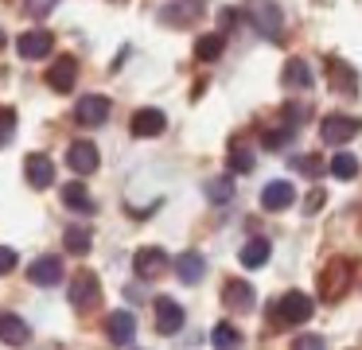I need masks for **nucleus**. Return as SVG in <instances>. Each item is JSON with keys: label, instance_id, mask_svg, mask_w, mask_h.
Returning a JSON list of instances; mask_svg holds the SVG:
<instances>
[{"label": "nucleus", "instance_id": "nucleus-8", "mask_svg": "<svg viewBox=\"0 0 362 350\" xmlns=\"http://www.w3.org/2000/svg\"><path fill=\"white\" fill-rule=\"evenodd\" d=\"M156 303V327H160V334H180L183 331V323H187V315H183V308L172 300V296H160V300H152Z\"/></svg>", "mask_w": 362, "mask_h": 350}, {"label": "nucleus", "instance_id": "nucleus-28", "mask_svg": "<svg viewBox=\"0 0 362 350\" xmlns=\"http://www.w3.org/2000/svg\"><path fill=\"white\" fill-rule=\"evenodd\" d=\"M211 346H230V350H234V346H242V334H238L230 323H218V327H214V334H211Z\"/></svg>", "mask_w": 362, "mask_h": 350}, {"label": "nucleus", "instance_id": "nucleus-38", "mask_svg": "<svg viewBox=\"0 0 362 350\" xmlns=\"http://www.w3.org/2000/svg\"><path fill=\"white\" fill-rule=\"evenodd\" d=\"M0 47H4V31H0Z\"/></svg>", "mask_w": 362, "mask_h": 350}, {"label": "nucleus", "instance_id": "nucleus-26", "mask_svg": "<svg viewBox=\"0 0 362 350\" xmlns=\"http://www.w3.org/2000/svg\"><path fill=\"white\" fill-rule=\"evenodd\" d=\"M63 245L71 249V253L86 257V253H90V245H94V233H90L86 226H71V230H66V238H63Z\"/></svg>", "mask_w": 362, "mask_h": 350}, {"label": "nucleus", "instance_id": "nucleus-36", "mask_svg": "<svg viewBox=\"0 0 362 350\" xmlns=\"http://www.w3.org/2000/svg\"><path fill=\"white\" fill-rule=\"evenodd\" d=\"M323 202H327V194H323L320 187H315V191H312V194H308V199H304L308 214H320V206H323Z\"/></svg>", "mask_w": 362, "mask_h": 350}, {"label": "nucleus", "instance_id": "nucleus-3", "mask_svg": "<svg viewBox=\"0 0 362 350\" xmlns=\"http://www.w3.org/2000/svg\"><path fill=\"white\" fill-rule=\"evenodd\" d=\"M315 315V300L308 292H288V296H281V300L273 303V319L276 323H308V319Z\"/></svg>", "mask_w": 362, "mask_h": 350}, {"label": "nucleus", "instance_id": "nucleus-16", "mask_svg": "<svg viewBox=\"0 0 362 350\" xmlns=\"http://www.w3.org/2000/svg\"><path fill=\"white\" fill-rule=\"evenodd\" d=\"M175 276H180L183 284H199V280L206 276V257L195 253V249L180 253V257H175Z\"/></svg>", "mask_w": 362, "mask_h": 350}, {"label": "nucleus", "instance_id": "nucleus-23", "mask_svg": "<svg viewBox=\"0 0 362 350\" xmlns=\"http://www.w3.org/2000/svg\"><path fill=\"white\" fill-rule=\"evenodd\" d=\"M269 253H273V249H269V241L265 238H253V241H245V245H242L238 261H242L245 269H261V264L269 261Z\"/></svg>", "mask_w": 362, "mask_h": 350}, {"label": "nucleus", "instance_id": "nucleus-14", "mask_svg": "<svg viewBox=\"0 0 362 350\" xmlns=\"http://www.w3.org/2000/svg\"><path fill=\"white\" fill-rule=\"evenodd\" d=\"M164 124H168V117L160 113V109H136L133 121H129V132H133V136H160Z\"/></svg>", "mask_w": 362, "mask_h": 350}, {"label": "nucleus", "instance_id": "nucleus-11", "mask_svg": "<svg viewBox=\"0 0 362 350\" xmlns=\"http://www.w3.org/2000/svg\"><path fill=\"white\" fill-rule=\"evenodd\" d=\"M24 179L35 187V191H43V187L55 183V163H51V156H40V152L28 156L24 160Z\"/></svg>", "mask_w": 362, "mask_h": 350}, {"label": "nucleus", "instance_id": "nucleus-12", "mask_svg": "<svg viewBox=\"0 0 362 350\" xmlns=\"http://www.w3.org/2000/svg\"><path fill=\"white\" fill-rule=\"evenodd\" d=\"M222 303L234 311H250L253 303H257V292H253V284H245V280H226L222 284Z\"/></svg>", "mask_w": 362, "mask_h": 350}, {"label": "nucleus", "instance_id": "nucleus-6", "mask_svg": "<svg viewBox=\"0 0 362 350\" xmlns=\"http://www.w3.org/2000/svg\"><path fill=\"white\" fill-rule=\"evenodd\" d=\"M168 253L164 249H156V245H144V249H136V257H133V272L141 280H156V276H164V269H168Z\"/></svg>", "mask_w": 362, "mask_h": 350}, {"label": "nucleus", "instance_id": "nucleus-37", "mask_svg": "<svg viewBox=\"0 0 362 350\" xmlns=\"http://www.w3.org/2000/svg\"><path fill=\"white\" fill-rule=\"evenodd\" d=\"M234 20H238V8H222V12H218V23H222V28H234Z\"/></svg>", "mask_w": 362, "mask_h": 350}, {"label": "nucleus", "instance_id": "nucleus-18", "mask_svg": "<svg viewBox=\"0 0 362 350\" xmlns=\"http://www.w3.org/2000/svg\"><path fill=\"white\" fill-rule=\"evenodd\" d=\"M74 78H78V62L71 59V54H63V59H55V66L47 70V86L55 93H66L74 86Z\"/></svg>", "mask_w": 362, "mask_h": 350}, {"label": "nucleus", "instance_id": "nucleus-17", "mask_svg": "<svg viewBox=\"0 0 362 350\" xmlns=\"http://www.w3.org/2000/svg\"><path fill=\"white\" fill-rule=\"evenodd\" d=\"M28 280L40 284V288H55L59 280H63V261H59V257H40V261L28 269Z\"/></svg>", "mask_w": 362, "mask_h": 350}, {"label": "nucleus", "instance_id": "nucleus-19", "mask_svg": "<svg viewBox=\"0 0 362 350\" xmlns=\"http://www.w3.org/2000/svg\"><path fill=\"white\" fill-rule=\"evenodd\" d=\"M253 23H257V31H261L265 39H273V43L281 39V8H276V4L261 0V4L253 8Z\"/></svg>", "mask_w": 362, "mask_h": 350}, {"label": "nucleus", "instance_id": "nucleus-15", "mask_svg": "<svg viewBox=\"0 0 362 350\" xmlns=\"http://www.w3.org/2000/svg\"><path fill=\"white\" fill-rule=\"evenodd\" d=\"M28 339H32V327H28L20 315H12V311H0V342H8V346H28Z\"/></svg>", "mask_w": 362, "mask_h": 350}, {"label": "nucleus", "instance_id": "nucleus-10", "mask_svg": "<svg viewBox=\"0 0 362 350\" xmlns=\"http://www.w3.org/2000/svg\"><path fill=\"white\" fill-rule=\"evenodd\" d=\"M51 47H55V35H51V31H24V35L16 39L20 59H28V62L47 59V54H51Z\"/></svg>", "mask_w": 362, "mask_h": 350}, {"label": "nucleus", "instance_id": "nucleus-1", "mask_svg": "<svg viewBox=\"0 0 362 350\" xmlns=\"http://www.w3.org/2000/svg\"><path fill=\"white\" fill-rule=\"evenodd\" d=\"M354 284V269L346 257H331L327 269L320 272V300H343Z\"/></svg>", "mask_w": 362, "mask_h": 350}, {"label": "nucleus", "instance_id": "nucleus-29", "mask_svg": "<svg viewBox=\"0 0 362 350\" xmlns=\"http://www.w3.org/2000/svg\"><path fill=\"white\" fill-rule=\"evenodd\" d=\"M331 171H335L339 179H354L358 175V160H354L351 152H339L335 160H331Z\"/></svg>", "mask_w": 362, "mask_h": 350}, {"label": "nucleus", "instance_id": "nucleus-20", "mask_svg": "<svg viewBox=\"0 0 362 350\" xmlns=\"http://www.w3.org/2000/svg\"><path fill=\"white\" fill-rule=\"evenodd\" d=\"M292 199H296V191H292L288 179H273V183L261 191V206L265 210H288Z\"/></svg>", "mask_w": 362, "mask_h": 350}, {"label": "nucleus", "instance_id": "nucleus-35", "mask_svg": "<svg viewBox=\"0 0 362 350\" xmlns=\"http://www.w3.org/2000/svg\"><path fill=\"white\" fill-rule=\"evenodd\" d=\"M12 269H16V249L0 245V276H8Z\"/></svg>", "mask_w": 362, "mask_h": 350}, {"label": "nucleus", "instance_id": "nucleus-21", "mask_svg": "<svg viewBox=\"0 0 362 350\" xmlns=\"http://www.w3.org/2000/svg\"><path fill=\"white\" fill-rule=\"evenodd\" d=\"M63 202L71 210H78V214H94V194L86 191V183H82V179H71V183L63 187Z\"/></svg>", "mask_w": 362, "mask_h": 350}, {"label": "nucleus", "instance_id": "nucleus-5", "mask_svg": "<svg viewBox=\"0 0 362 350\" xmlns=\"http://www.w3.org/2000/svg\"><path fill=\"white\" fill-rule=\"evenodd\" d=\"M110 98H102V93H90V98H82L78 105H74V121L86 124V129H98V124L110 121Z\"/></svg>", "mask_w": 362, "mask_h": 350}, {"label": "nucleus", "instance_id": "nucleus-34", "mask_svg": "<svg viewBox=\"0 0 362 350\" xmlns=\"http://www.w3.org/2000/svg\"><path fill=\"white\" fill-rule=\"evenodd\" d=\"M292 346H296V350H323V339H320V334H296Z\"/></svg>", "mask_w": 362, "mask_h": 350}, {"label": "nucleus", "instance_id": "nucleus-24", "mask_svg": "<svg viewBox=\"0 0 362 350\" xmlns=\"http://www.w3.org/2000/svg\"><path fill=\"white\" fill-rule=\"evenodd\" d=\"M222 51H226V39H222V31H214V35H199V39H195V54H199L203 62H214Z\"/></svg>", "mask_w": 362, "mask_h": 350}, {"label": "nucleus", "instance_id": "nucleus-25", "mask_svg": "<svg viewBox=\"0 0 362 350\" xmlns=\"http://www.w3.org/2000/svg\"><path fill=\"white\" fill-rule=\"evenodd\" d=\"M284 86H292V90H304V86H312V70L304 66L300 59H288L284 62Z\"/></svg>", "mask_w": 362, "mask_h": 350}, {"label": "nucleus", "instance_id": "nucleus-32", "mask_svg": "<svg viewBox=\"0 0 362 350\" xmlns=\"http://www.w3.org/2000/svg\"><path fill=\"white\" fill-rule=\"evenodd\" d=\"M288 168H296V171H304V175H320V160H315V156H292L288 160Z\"/></svg>", "mask_w": 362, "mask_h": 350}, {"label": "nucleus", "instance_id": "nucleus-27", "mask_svg": "<svg viewBox=\"0 0 362 350\" xmlns=\"http://www.w3.org/2000/svg\"><path fill=\"white\" fill-rule=\"evenodd\" d=\"M203 191L211 202H226V199H234V179H206Z\"/></svg>", "mask_w": 362, "mask_h": 350}, {"label": "nucleus", "instance_id": "nucleus-31", "mask_svg": "<svg viewBox=\"0 0 362 350\" xmlns=\"http://www.w3.org/2000/svg\"><path fill=\"white\" fill-rule=\"evenodd\" d=\"M12 132H16V113L12 109H0V148L12 140Z\"/></svg>", "mask_w": 362, "mask_h": 350}, {"label": "nucleus", "instance_id": "nucleus-4", "mask_svg": "<svg viewBox=\"0 0 362 350\" xmlns=\"http://www.w3.org/2000/svg\"><path fill=\"white\" fill-rule=\"evenodd\" d=\"M358 129H362V121L343 117V113H331V117H323L320 136H323V144H327V148H339V144H346L351 136H358Z\"/></svg>", "mask_w": 362, "mask_h": 350}, {"label": "nucleus", "instance_id": "nucleus-13", "mask_svg": "<svg viewBox=\"0 0 362 350\" xmlns=\"http://www.w3.org/2000/svg\"><path fill=\"white\" fill-rule=\"evenodd\" d=\"M327 78H331V90L335 93H351V98L358 93V74H354L343 59H335V54L327 59Z\"/></svg>", "mask_w": 362, "mask_h": 350}, {"label": "nucleus", "instance_id": "nucleus-7", "mask_svg": "<svg viewBox=\"0 0 362 350\" xmlns=\"http://www.w3.org/2000/svg\"><path fill=\"white\" fill-rule=\"evenodd\" d=\"M98 163H102V156H98V148L90 144V140H74V144L66 148V168H71L74 175H94Z\"/></svg>", "mask_w": 362, "mask_h": 350}, {"label": "nucleus", "instance_id": "nucleus-22", "mask_svg": "<svg viewBox=\"0 0 362 350\" xmlns=\"http://www.w3.org/2000/svg\"><path fill=\"white\" fill-rule=\"evenodd\" d=\"M199 8H203V0H175V4L160 8V20L172 23V28H183V23H191V16H199Z\"/></svg>", "mask_w": 362, "mask_h": 350}, {"label": "nucleus", "instance_id": "nucleus-33", "mask_svg": "<svg viewBox=\"0 0 362 350\" xmlns=\"http://www.w3.org/2000/svg\"><path fill=\"white\" fill-rule=\"evenodd\" d=\"M230 168L234 171H253V156L245 152V148H234V152H230Z\"/></svg>", "mask_w": 362, "mask_h": 350}, {"label": "nucleus", "instance_id": "nucleus-2", "mask_svg": "<svg viewBox=\"0 0 362 350\" xmlns=\"http://www.w3.org/2000/svg\"><path fill=\"white\" fill-rule=\"evenodd\" d=\"M66 300H71L74 311H82V315H86V311H94L98 303H102V280H98V272H90V269L74 272Z\"/></svg>", "mask_w": 362, "mask_h": 350}, {"label": "nucleus", "instance_id": "nucleus-30", "mask_svg": "<svg viewBox=\"0 0 362 350\" xmlns=\"http://www.w3.org/2000/svg\"><path fill=\"white\" fill-rule=\"evenodd\" d=\"M59 4H63V0H28V4H24V12L32 16V20H43V16H51Z\"/></svg>", "mask_w": 362, "mask_h": 350}, {"label": "nucleus", "instance_id": "nucleus-9", "mask_svg": "<svg viewBox=\"0 0 362 350\" xmlns=\"http://www.w3.org/2000/svg\"><path fill=\"white\" fill-rule=\"evenodd\" d=\"M105 334H110L113 346H133V342H136V319H133V311H113V315L105 319Z\"/></svg>", "mask_w": 362, "mask_h": 350}]
</instances>
